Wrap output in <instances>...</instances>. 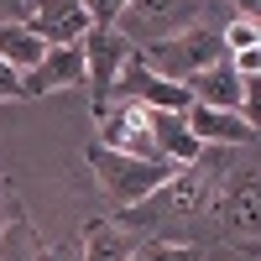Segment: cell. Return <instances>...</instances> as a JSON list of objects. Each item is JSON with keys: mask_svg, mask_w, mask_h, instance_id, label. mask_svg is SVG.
Instances as JSON below:
<instances>
[{"mask_svg": "<svg viewBox=\"0 0 261 261\" xmlns=\"http://www.w3.org/2000/svg\"><path fill=\"white\" fill-rule=\"evenodd\" d=\"M188 246H199V251L220 246L241 261L261 256V157H256V146H220L204 209L188 225Z\"/></svg>", "mask_w": 261, "mask_h": 261, "instance_id": "1", "label": "cell"}, {"mask_svg": "<svg viewBox=\"0 0 261 261\" xmlns=\"http://www.w3.org/2000/svg\"><path fill=\"white\" fill-rule=\"evenodd\" d=\"M214 157H220V146H204L199 162H183L172 167L167 178L146 193V199L125 204L110 214V225L130 230V235H157V241H188V225L199 220L204 209V193H209V172H214Z\"/></svg>", "mask_w": 261, "mask_h": 261, "instance_id": "2", "label": "cell"}, {"mask_svg": "<svg viewBox=\"0 0 261 261\" xmlns=\"http://www.w3.org/2000/svg\"><path fill=\"white\" fill-rule=\"evenodd\" d=\"M199 21L225 27V21L209 16L204 0H125L110 27L141 53V47H151V42H167V37H178V32H188V27H199Z\"/></svg>", "mask_w": 261, "mask_h": 261, "instance_id": "3", "label": "cell"}, {"mask_svg": "<svg viewBox=\"0 0 261 261\" xmlns=\"http://www.w3.org/2000/svg\"><path fill=\"white\" fill-rule=\"evenodd\" d=\"M84 162H89L94 183L105 188V199H110L115 209H125V204L146 199V193H151V188H157L167 172H172L167 162L130 157V151H110V146H99V141H89V146H84Z\"/></svg>", "mask_w": 261, "mask_h": 261, "instance_id": "4", "label": "cell"}, {"mask_svg": "<svg viewBox=\"0 0 261 261\" xmlns=\"http://www.w3.org/2000/svg\"><path fill=\"white\" fill-rule=\"evenodd\" d=\"M151 73H162L172 84H183L188 73H199L209 68V63H220L225 58V42H220V27H209V21H199V27H188L178 37H167V42H151V47L136 53Z\"/></svg>", "mask_w": 261, "mask_h": 261, "instance_id": "5", "label": "cell"}, {"mask_svg": "<svg viewBox=\"0 0 261 261\" xmlns=\"http://www.w3.org/2000/svg\"><path fill=\"white\" fill-rule=\"evenodd\" d=\"M79 53H84V89H89V105L110 94V84L120 79V68L136 58V47H130L115 27H89L84 42H79Z\"/></svg>", "mask_w": 261, "mask_h": 261, "instance_id": "6", "label": "cell"}, {"mask_svg": "<svg viewBox=\"0 0 261 261\" xmlns=\"http://www.w3.org/2000/svg\"><path fill=\"white\" fill-rule=\"evenodd\" d=\"M110 94H115V99H130V105H141V110H178V115L193 105V94L183 89V84L151 73L141 58H130L125 68H120V79L110 84ZM110 94H105V99H110Z\"/></svg>", "mask_w": 261, "mask_h": 261, "instance_id": "7", "label": "cell"}, {"mask_svg": "<svg viewBox=\"0 0 261 261\" xmlns=\"http://www.w3.org/2000/svg\"><path fill=\"white\" fill-rule=\"evenodd\" d=\"M21 27H32L47 47H79L94 21H89V11H84V0H27Z\"/></svg>", "mask_w": 261, "mask_h": 261, "instance_id": "8", "label": "cell"}, {"mask_svg": "<svg viewBox=\"0 0 261 261\" xmlns=\"http://www.w3.org/2000/svg\"><path fill=\"white\" fill-rule=\"evenodd\" d=\"M63 89H84V53L79 47H47L21 73V99H47Z\"/></svg>", "mask_w": 261, "mask_h": 261, "instance_id": "9", "label": "cell"}, {"mask_svg": "<svg viewBox=\"0 0 261 261\" xmlns=\"http://www.w3.org/2000/svg\"><path fill=\"white\" fill-rule=\"evenodd\" d=\"M183 120H188V130H193V141H199V146H256V141H261V130H256L246 115L214 110V105H188Z\"/></svg>", "mask_w": 261, "mask_h": 261, "instance_id": "10", "label": "cell"}, {"mask_svg": "<svg viewBox=\"0 0 261 261\" xmlns=\"http://www.w3.org/2000/svg\"><path fill=\"white\" fill-rule=\"evenodd\" d=\"M146 130H151V151H157V162L167 167H183V162H199V141H193V130L178 110H146Z\"/></svg>", "mask_w": 261, "mask_h": 261, "instance_id": "11", "label": "cell"}, {"mask_svg": "<svg viewBox=\"0 0 261 261\" xmlns=\"http://www.w3.org/2000/svg\"><path fill=\"white\" fill-rule=\"evenodd\" d=\"M183 89L193 94V105H214V110H235V115H241V73L230 68V58L209 63V68H199V73H188Z\"/></svg>", "mask_w": 261, "mask_h": 261, "instance_id": "12", "label": "cell"}, {"mask_svg": "<svg viewBox=\"0 0 261 261\" xmlns=\"http://www.w3.org/2000/svg\"><path fill=\"white\" fill-rule=\"evenodd\" d=\"M136 241H141V235H130V230H120V225H110V220H89L79 251H84V261H130Z\"/></svg>", "mask_w": 261, "mask_h": 261, "instance_id": "13", "label": "cell"}, {"mask_svg": "<svg viewBox=\"0 0 261 261\" xmlns=\"http://www.w3.org/2000/svg\"><path fill=\"white\" fill-rule=\"evenodd\" d=\"M42 53H47V42L32 27H21V21H6V27H0V63H11L16 73H27Z\"/></svg>", "mask_w": 261, "mask_h": 261, "instance_id": "14", "label": "cell"}, {"mask_svg": "<svg viewBox=\"0 0 261 261\" xmlns=\"http://www.w3.org/2000/svg\"><path fill=\"white\" fill-rule=\"evenodd\" d=\"M37 225H32V214H16V220L0 230V261H32L37 251Z\"/></svg>", "mask_w": 261, "mask_h": 261, "instance_id": "15", "label": "cell"}, {"mask_svg": "<svg viewBox=\"0 0 261 261\" xmlns=\"http://www.w3.org/2000/svg\"><path fill=\"white\" fill-rule=\"evenodd\" d=\"M130 261H209V251L188 246V241H157V235H146V241H136Z\"/></svg>", "mask_w": 261, "mask_h": 261, "instance_id": "16", "label": "cell"}, {"mask_svg": "<svg viewBox=\"0 0 261 261\" xmlns=\"http://www.w3.org/2000/svg\"><path fill=\"white\" fill-rule=\"evenodd\" d=\"M220 42H225V58L261 47V21H251V16H225V27H220Z\"/></svg>", "mask_w": 261, "mask_h": 261, "instance_id": "17", "label": "cell"}, {"mask_svg": "<svg viewBox=\"0 0 261 261\" xmlns=\"http://www.w3.org/2000/svg\"><path fill=\"white\" fill-rule=\"evenodd\" d=\"M32 261H84V251H79V241H47V235H37Z\"/></svg>", "mask_w": 261, "mask_h": 261, "instance_id": "18", "label": "cell"}, {"mask_svg": "<svg viewBox=\"0 0 261 261\" xmlns=\"http://www.w3.org/2000/svg\"><path fill=\"white\" fill-rule=\"evenodd\" d=\"M16 214H27V204H21V193L11 188V178H6V167H0V230H6Z\"/></svg>", "mask_w": 261, "mask_h": 261, "instance_id": "19", "label": "cell"}, {"mask_svg": "<svg viewBox=\"0 0 261 261\" xmlns=\"http://www.w3.org/2000/svg\"><path fill=\"white\" fill-rule=\"evenodd\" d=\"M120 6H125V0H84V11H89L94 27H110V21L120 16Z\"/></svg>", "mask_w": 261, "mask_h": 261, "instance_id": "20", "label": "cell"}, {"mask_svg": "<svg viewBox=\"0 0 261 261\" xmlns=\"http://www.w3.org/2000/svg\"><path fill=\"white\" fill-rule=\"evenodd\" d=\"M230 68L241 73V79H251V73H261V47H251V53H235V58H230Z\"/></svg>", "mask_w": 261, "mask_h": 261, "instance_id": "21", "label": "cell"}, {"mask_svg": "<svg viewBox=\"0 0 261 261\" xmlns=\"http://www.w3.org/2000/svg\"><path fill=\"white\" fill-rule=\"evenodd\" d=\"M0 99H21V73L11 63H0Z\"/></svg>", "mask_w": 261, "mask_h": 261, "instance_id": "22", "label": "cell"}, {"mask_svg": "<svg viewBox=\"0 0 261 261\" xmlns=\"http://www.w3.org/2000/svg\"><path fill=\"white\" fill-rule=\"evenodd\" d=\"M230 6V16H251V21H261V0H225Z\"/></svg>", "mask_w": 261, "mask_h": 261, "instance_id": "23", "label": "cell"}, {"mask_svg": "<svg viewBox=\"0 0 261 261\" xmlns=\"http://www.w3.org/2000/svg\"><path fill=\"white\" fill-rule=\"evenodd\" d=\"M27 16V0H0V27H6V21H21Z\"/></svg>", "mask_w": 261, "mask_h": 261, "instance_id": "24", "label": "cell"}]
</instances>
